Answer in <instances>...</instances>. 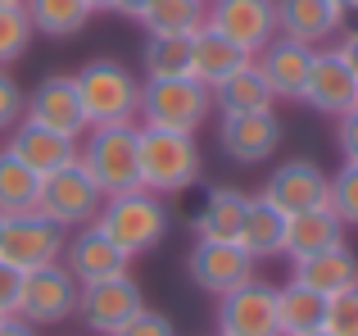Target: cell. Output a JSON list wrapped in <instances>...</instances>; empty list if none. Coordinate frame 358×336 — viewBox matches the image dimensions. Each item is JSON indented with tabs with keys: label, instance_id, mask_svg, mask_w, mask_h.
Returning a JSON list of instances; mask_svg holds the SVG:
<instances>
[{
	"label": "cell",
	"instance_id": "d4e9b609",
	"mask_svg": "<svg viewBox=\"0 0 358 336\" xmlns=\"http://www.w3.org/2000/svg\"><path fill=\"white\" fill-rule=\"evenodd\" d=\"M245 204H250V195L241 191V186H213L209 195H204L200 214H195V241H236V227L245 218Z\"/></svg>",
	"mask_w": 358,
	"mask_h": 336
},
{
	"label": "cell",
	"instance_id": "7bdbcfd3",
	"mask_svg": "<svg viewBox=\"0 0 358 336\" xmlns=\"http://www.w3.org/2000/svg\"><path fill=\"white\" fill-rule=\"evenodd\" d=\"M9 5H23V0H0V9H9Z\"/></svg>",
	"mask_w": 358,
	"mask_h": 336
},
{
	"label": "cell",
	"instance_id": "7c38bea8",
	"mask_svg": "<svg viewBox=\"0 0 358 336\" xmlns=\"http://www.w3.org/2000/svg\"><path fill=\"white\" fill-rule=\"evenodd\" d=\"M327 195H331V177L322 173L317 164L308 160H286L277 164L268 173V182L259 186V200L272 204L277 214H304V209H317V204H327Z\"/></svg>",
	"mask_w": 358,
	"mask_h": 336
},
{
	"label": "cell",
	"instance_id": "2e32d148",
	"mask_svg": "<svg viewBox=\"0 0 358 336\" xmlns=\"http://www.w3.org/2000/svg\"><path fill=\"white\" fill-rule=\"evenodd\" d=\"M23 118H32V123L50 127V132H64V136H73V141H82V136H87V114H82L73 73H50V78L36 82L32 96H27V114Z\"/></svg>",
	"mask_w": 358,
	"mask_h": 336
},
{
	"label": "cell",
	"instance_id": "8992f818",
	"mask_svg": "<svg viewBox=\"0 0 358 336\" xmlns=\"http://www.w3.org/2000/svg\"><path fill=\"white\" fill-rule=\"evenodd\" d=\"M100 204H105V195H100V186L87 177L82 164L55 168V173H45L41 186H36V214L50 218L55 227H64V232H78V227H87V223H96Z\"/></svg>",
	"mask_w": 358,
	"mask_h": 336
},
{
	"label": "cell",
	"instance_id": "44dd1931",
	"mask_svg": "<svg viewBox=\"0 0 358 336\" xmlns=\"http://www.w3.org/2000/svg\"><path fill=\"white\" fill-rule=\"evenodd\" d=\"M290 282H299V286H308V291H317V295H341V291H350V286L358 282V255L350 246H331V250H322V255H308V259H290Z\"/></svg>",
	"mask_w": 358,
	"mask_h": 336
},
{
	"label": "cell",
	"instance_id": "1f68e13d",
	"mask_svg": "<svg viewBox=\"0 0 358 336\" xmlns=\"http://www.w3.org/2000/svg\"><path fill=\"white\" fill-rule=\"evenodd\" d=\"M32 18H27L23 5L0 9V69H9L14 59H23L27 46H32Z\"/></svg>",
	"mask_w": 358,
	"mask_h": 336
},
{
	"label": "cell",
	"instance_id": "9c48e42d",
	"mask_svg": "<svg viewBox=\"0 0 358 336\" xmlns=\"http://www.w3.org/2000/svg\"><path fill=\"white\" fill-rule=\"evenodd\" d=\"M141 309H145V295L131 282V273L91 282V286H82V295H78V318L91 336H114L118 328H127Z\"/></svg>",
	"mask_w": 358,
	"mask_h": 336
},
{
	"label": "cell",
	"instance_id": "f1b7e54d",
	"mask_svg": "<svg viewBox=\"0 0 358 336\" xmlns=\"http://www.w3.org/2000/svg\"><path fill=\"white\" fill-rule=\"evenodd\" d=\"M327 318V295L308 291L299 282L277 286V328L281 336H308V332H322Z\"/></svg>",
	"mask_w": 358,
	"mask_h": 336
},
{
	"label": "cell",
	"instance_id": "f546056e",
	"mask_svg": "<svg viewBox=\"0 0 358 336\" xmlns=\"http://www.w3.org/2000/svg\"><path fill=\"white\" fill-rule=\"evenodd\" d=\"M36 186H41V177L0 146V218L36 209Z\"/></svg>",
	"mask_w": 358,
	"mask_h": 336
},
{
	"label": "cell",
	"instance_id": "7dc6e473",
	"mask_svg": "<svg viewBox=\"0 0 358 336\" xmlns=\"http://www.w3.org/2000/svg\"><path fill=\"white\" fill-rule=\"evenodd\" d=\"M0 223H5V218H0Z\"/></svg>",
	"mask_w": 358,
	"mask_h": 336
},
{
	"label": "cell",
	"instance_id": "ffe728a7",
	"mask_svg": "<svg viewBox=\"0 0 358 336\" xmlns=\"http://www.w3.org/2000/svg\"><path fill=\"white\" fill-rule=\"evenodd\" d=\"M254 64H259V73L268 78V87H272L277 100H299L304 78H308V64H313V46L290 41V36L277 32L259 55H254Z\"/></svg>",
	"mask_w": 358,
	"mask_h": 336
},
{
	"label": "cell",
	"instance_id": "cb8c5ba5",
	"mask_svg": "<svg viewBox=\"0 0 358 336\" xmlns=\"http://www.w3.org/2000/svg\"><path fill=\"white\" fill-rule=\"evenodd\" d=\"M245 64H250V55H245L241 46H231L222 32H213L209 23L191 36V78L204 82L209 91L218 87V82H227L236 69H245Z\"/></svg>",
	"mask_w": 358,
	"mask_h": 336
},
{
	"label": "cell",
	"instance_id": "f6af8a7d",
	"mask_svg": "<svg viewBox=\"0 0 358 336\" xmlns=\"http://www.w3.org/2000/svg\"><path fill=\"white\" fill-rule=\"evenodd\" d=\"M308 336H327V332H308Z\"/></svg>",
	"mask_w": 358,
	"mask_h": 336
},
{
	"label": "cell",
	"instance_id": "7402d4cb",
	"mask_svg": "<svg viewBox=\"0 0 358 336\" xmlns=\"http://www.w3.org/2000/svg\"><path fill=\"white\" fill-rule=\"evenodd\" d=\"M345 223L331 214V204H317V209H304V214H290L286 218V259H308V255H322V250L341 246L345 241Z\"/></svg>",
	"mask_w": 358,
	"mask_h": 336
},
{
	"label": "cell",
	"instance_id": "d6986e66",
	"mask_svg": "<svg viewBox=\"0 0 358 336\" xmlns=\"http://www.w3.org/2000/svg\"><path fill=\"white\" fill-rule=\"evenodd\" d=\"M277 32L317 50L345 32V14L331 0H277Z\"/></svg>",
	"mask_w": 358,
	"mask_h": 336
},
{
	"label": "cell",
	"instance_id": "ab89813d",
	"mask_svg": "<svg viewBox=\"0 0 358 336\" xmlns=\"http://www.w3.org/2000/svg\"><path fill=\"white\" fill-rule=\"evenodd\" d=\"M150 0H105V9L109 14H118V18H131V23H136L141 18V9H145Z\"/></svg>",
	"mask_w": 358,
	"mask_h": 336
},
{
	"label": "cell",
	"instance_id": "d6a6232c",
	"mask_svg": "<svg viewBox=\"0 0 358 336\" xmlns=\"http://www.w3.org/2000/svg\"><path fill=\"white\" fill-rule=\"evenodd\" d=\"M331 214L345 227H358V164H341L331 173V195H327Z\"/></svg>",
	"mask_w": 358,
	"mask_h": 336
},
{
	"label": "cell",
	"instance_id": "836d02e7",
	"mask_svg": "<svg viewBox=\"0 0 358 336\" xmlns=\"http://www.w3.org/2000/svg\"><path fill=\"white\" fill-rule=\"evenodd\" d=\"M322 332L327 336H358V282L350 286V291H341V295L327 300Z\"/></svg>",
	"mask_w": 358,
	"mask_h": 336
},
{
	"label": "cell",
	"instance_id": "8fae6325",
	"mask_svg": "<svg viewBox=\"0 0 358 336\" xmlns=\"http://www.w3.org/2000/svg\"><path fill=\"white\" fill-rule=\"evenodd\" d=\"M218 150L241 168L268 164L272 155L281 150L277 109H259V114H218Z\"/></svg>",
	"mask_w": 358,
	"mask_h": 336
},
{
	"label": "cell",
	"instance_id": "60d3db41",
	"mask_svg": "<svg viewBox=\"0 0 358 336\" xmlns=\"http://www.w3.org/2000/svg\"><path fill=\"white\" fill-rule=\"evenodd\" d=\"M0 336H36V328L27 318H18V314H5L0 318Z\"/></svg>",
	"mask_w": 358,
	"mask_h": 336
},
{
	"label": "cell",
	"instance_id": "ba28073f",
	"mask_svg": "<svg viewBox=\"0 0 358 336\" xmlns=\"http://www.w3.org/2000/svg\"><path fill=\"white\" fill-rule=\"evenodd\" d=\"M78 277L64 264H45L36 273H23V291H18V318H27L32 328H55L69 323L78 314Z\"/></svg>",
	"mask_w": 358,
	"mask_h": 336
},
{
	"label": "cell",
	"instance_id": "7a4b0ae2",
	"mask_svg": "<svg viewBox=\"0 0 358 336\" xmlns=\"http://www.w3.org/2000/svg\"><path fill=\"white\" fill-rule=\"evenodd\" d=\"M204 150L195 132H173V127H141V186L155 195H182L200 182Z\"/></svg>",
	"mask_w": 358,
	"mask_h": 336
},
{
	"label": "cell",
	"instance_id": "6da1fadb",
	"mask_svg": "<svg viewBox=\"0 0 358 336\" xmlns=\"http://www.w3.org/2000/svg\"><path fill=\"white\" fill-rule=\"evenodd\" d=\"M96 227L105 232L127 259H141L168 237L173 214H168L164 195L136 186V191H122V195H105V204H100V214H96Z\"/></svg>",
	"mask_w": 358,
	"mask_h": 336
},
{
	"label": "cell",
	"instance_id": "f35d334b",
	"mask_svg": "<svg viewBox=\"0 0 358 336\" xmlns=\"http://www.w3.org/2000/svg\"><path fill=\"white\" fill-rule=\"evenodd\" d=\"M331 50L341 55V64H345V69H350L354 78H358V32H341V36H336V46H331Z\"/></svg>",
	"mask_w": 358,
	"mask_h": 336
},
{
	"label": "cell",
	"instance_id": "4316f807",
	"mask_svg": "<svg viewBox=\"0 0 358 336\" xmlns=\"http://www.w3.org/2000/svg\"><path fill=\"white\" fill-rule=\"evenodd\" d=\"M23 9H27V18H32V32L55 36V41L78 36L82 27L100 14L91 0H23Z\"/></svg>",
	"mask_w": 358,
	"mask_h": 336
},
{
	"label": "cell",
	"instance_id": "bcb514c9",
	"mask_svg": "<svg viewBox=\"0 0 358 336\" xmlns=\"http://www.w3.org/2000/svg\"><path fill=\"white\" fill-rule=\"evenodd\" d=\"M204 5H209V0H204Z\"/></svg>",
	"mask_w": 358,
	"mask_h": 336
},
{
	"label": "cell",
	"instance_id": "4fadbf2b",
	"mask_svg": "<svg viewBox=\"0 0 358 336\" xmlns=\"http://www.w3.org/2000/svg\"><path fill=\"white\" fill-rule=\"evenodd\" d=\"M209 27L254 59L277 36V0H209Z\"/></svg>",
	"mask_w": 358,
	"mask_h": 336
},
{
	"label": "cell",
	"instance_id": "5b68a950",
	"mask_svg": "<svg viewBox=\"0 0 358 336\" xmlns=\"http://www.w3.org/2000/svg\"><path fill=\"white\" fill-rule=\"evenodd\" d=\"M213 118V91L195 78H145L141 82V127L200 132Z\"/></svg>",
	"mask_w": 358,
	"mask_h": 336
},
{
	"label": "cell",
	"instance_id": "d590c367",
	"mask_svg": "<svg viewBox=\"0 0 358 336\" xmlns=\"http://www.w3.org/2000/svg\"><path fill=\"white\" fill-rule=\"evenodd\" d=\"M114 336H177V332H173V323H168L164 314H155V309H141L136 318H131L127 328H118Z\"/></svg>",
	"mask_w": 358,
	"mask_h": 336
},
{
	"label": "cell",
	"instance_id": "e0dca14e",
	"mask_svg": "<svg viewBox=\"0 0 358 336\" xmlns=\"http://www.w3.org/2000/svg\"><path fill=\"white\" fill-rule=\"evenodd\" d=\"M64 268L78 277V286H91V282H105V277H122L131 268V259L122 255L96 223H87V227H78L69 237V246H64Z\"/></svg>",
	"mask_w": 358,
	"mask_h": 336
},
{
	"label": "cell",
	"instance_id": "e575fe53",
	"mask_svg": "<svg viewBox=\"0 0 358 336\" xmlns=\"http://www.w3.org/2000/svg\"><path fill=\"white\" fill-rule=\"evenodd\" d=\"M27 114V91L14 82V73L0 69V132H9L14 123H23Z\"/></svg>",
	"mask_w": 358,
	"mask_h": 336
},
{
	"label": "cell",
	"instance_id": "b9f144b4",
	"mask_svg": "<svg viewBox=\"0 0 358 336\" xmlns=\"http://www.w3.org/2000/svg\"><path fill=\"white\" fill-rule=\"evenodd\" d=\"M331 5H336V9H341V14H345V18H350V14H358V0H331Z\"/></svg>",
	"mask_w": 358,
	"mask_h": 336
},
{
	"label": "cell",
	"instance_id": "277c9868",
	"mask_svg": "<svg viewBox=\"0 0 358 336\" xmlns=\"http://www.w3.org/2000/svg\"><path fill=\"white\" fill-rule=\"evenodd\" d=\"M78 100L87 127H114V123H136L141 114V78L118 59H87L78 73Z\"/></svg>",
	"mask_w": 358,
	"mask_h": 336
},
{
	"label": "cell",
	"instance_id": "5bb4252c",
	"mask_svg": "<svg viewBox=\"0 0 358 336\" xmlns=\"http://www.w3.org/2000/svg\"><path fill=\"white\" fill-rule=\"evenodd\" d=\"M186 273H191V282L200 286L204 295H227L236 291L241 282H250L254 277V259L245 255L236 241H195L191 255H186Z\"/></svg>",
	"mask_w": 358,
	"mask_h": 336
},
{
	"label": "cell",
	"instance_id": "3957f363",
	"mask_svg": "<svg viewBox=\"0 0 358 336\" xmlns=\"http://www.w3.org/2000/svg\"><path fill=\"white\" fill-rule=\"evenodd\" d=\"M78 164L100 186V195H122L141 186V127L114 123V127H87L78 141Z\"/></svg>",
	"mask_w": 358,
	"mask_h": 336
},
{
	"label": "cell",
	"instance_id": "603a6c76",
	"mask_svg": "<svg viewBox=\"0 0 358 336\" xmlns=\"http://www.w3.org/2000/svg\"><path fill=\"white\" fill-rule=\"evenodd\" d=\"M236 246L254 259V264H263V259H281V250H286V214H277L272 204H263L259 195H250L245 218L236 227Z\"/></svg>",
	"mask_w": 358,
	"mask_h": 336
},
{
	"label": "cell",
	"instance_id": "9a60e30c",
	"mask_svg": "<svg viewBox=\"0 0 358 336\" xmlns=\"http://www.w3.org/2000/svg\"><path fill=\"white\" fill-rule=\"evenodd\" d=\"M313 114H327V118H341L358 105V78L341 64V55L317 46L313 50V64H308V78H304V91H299Z\"/></svg>",
	"mask_w": 358,
	"mask_h": 336
},
{
	"label": "cell",
	"instance_id": "30bf717a",
	"mask_svg": "<svg viewBox=\"0 0 358 336\" xmlns=\"http://www.w3.org/2000/svg\"><path fill=\"white\" fill-rule=\"evenodd\" d=\"M218 336H281L277 286L263 277H250L236 291L218 295Z\"/></svg>",
	"mask_w": 358,
	"mask_h": 336
},
{
	"label": "cell",
	"instance_id": "484cf974",
	"mask_svg": "<svg viewBox=\"0 0 358 336\" xmlns=\"http://www.w3.org/2000/svg\"><path fill=\"white\" fill-rule=\"evenodd\" d=\"M213 109L218 114H259V109H277V96H272L268 78L259 73V64L250 59L227 82L213 87Z\"/></svg>",
	"mask_w": 358,
	"mask_h": 336
},
{
	"label": "cell",
	"instance_id": "ac0fdd59",
	"mask_svg": "<svg viewBox=\"0 0 358 336\" xmlns=\"http://www.w3.org/2000/svg\"><path fill=\"white\" fill-rule=\"evenodd\" d=\"M5 150L14 155V160H23L36 177L55 173V168L78 164V141L64 136V132H50V127H41V123H32V118H23V123L9 127Z\"/></svg>",
	"mask_w": 358,
	"mask_h": 336
},
{
	"label": "cell",
	"instance_id": "4dcf8cb0",
	"mask_svg": "<svg viewBox=\"0 0 358 336\" xmlns=\"http://www.w3.org/2000/svg\"><path fill=\"white\" fill-rule=\"evenodd\" d=\"M145 78H191V36H145Z\"/></svg>",
	"mask_w": 358,
	"mask_h": 336
},
{
	"label": "cell",
	"instance_id": "ee69618b",
	"mask_svg": "<svg viewBox=\"0 0 358 336\" xmlns=\"http://www.w3.org/2000/svg\"><path fill=\"white\" fill-rule=\"evenodd\" d=\"M91 5H96V9H105V0H91Z\"/></svg>",
	"mask_w": 358,
	"mask_h": 336
},
{
	"label": "cell",
	"instance_id": "74e56055",
	"mask_svg": "<svg viewBox=\"0 0 358 336\" xmlns=\"http://www.w3.org/2000/svg\"><path fill=\"white\" fill-rule=\"evenodd\" d=\"M18 291H23V273L0 264V318H5V314H18Z\"/></svg>",
	"mask_w": 358,
	"mask_h": 336
},
{
	"label": "cell",
	"instance_id": "52a82bcc",
	"mask_svg": "<svg viewBox=\"0 0 358 336\" xmlns=\"http://www.w3.org/2000/svg\"><path fill=\"white\" fill-rule=\"evenodd\" d=\"M64 246H69V232L55 227L50 218H41L36 209L14 214V218L0 223V264L18 268V273L64 264Z\"/></svg>",
	"mask_w": 358,
	"mask_h": 336
},
{
	"label": "cell",
	"instance_id": "8d00e7d4",
	"mask_svg": "<svg viewBox=\"0 0 358 336\" xmlns=\"http://www.w3.org/2000/svg\"><path fill=\"white\" fill-rule=\"evenodd\" d=\"M336 146H341L345 164H358V105L350 109V114L336 118Z\"/></svg>",
	"mask_w": 358,
	"mask_h": 336
},
{
	"label": "cell",
	"instance_id": "83f0119b",
	"mask_svg": "<svg viewBox=\"0 0 358 336\" xmlns=\"http://www.w3.org/2000/svg\"><path fill=\"white\" fill-rule=\"evenodd\" d=\"M145 36H195L209 23V5L204 0H150L136 18Z\"/></svg>",
	"mask_w": 358,
	"mask_h": 336
}]
</instances>
